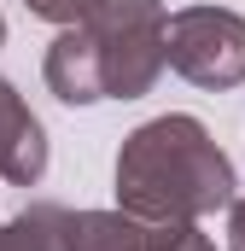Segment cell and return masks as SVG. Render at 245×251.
I'll list each match as a JSON object with an SVG mask.
<instances>
[{"label": "cell", "mask_w": 245, "mask_h": 251, "mask_svg": "<svg viewBox=\"0 0 245 251\" xmlns=\"http://www.w3.org/2000/svg\"><path fill=\"white\" fill-rule=\"evenodd\" d=\"M240 199L228 152L187 111L140 123L117 152V210L140 222H198Z\"/></svg>", "instance_id": "cell-1"}, {"label": "cell", "mask_w": 245, "mask_h": 251, "mask_svg": "<svg viewBox=\"0 0 245 251\" xmlns=\"http://www.w3.org/2000/svg\"><path fill=\"white\" fill-rule=\"evenodd\" d=\"M64 204H29L12 222H0V251H64Z\"/></svg>", "instance_id": "cell-7"}, {"label": "cell", "mask_w": 245, "mask_h": 251, "mask_svg": "<svg viewBox=\"0 0 245 251\" xmlns=\"http://www.w3.org/2000/svg\"><path fill=\"white\" fill-rule=\"evenodd\" d=\"M228 246H234V251H245V193L228 204Z\"/></svg>", "instance_id": "cell-10"}, {"label": "cell", "mask_w": 245, "mask_h": 251, "mask_svg": "<svg viewBox=\"0 0 245 251\" xmlns=\"http://www.w3.org/2000/svg\"><path fill=\"white\" fill-rule=\"evenodd\" d=\"M29 6V18H41V24H59V29H76V24H88L105 0H24Z\"/></svg>", "instance_id": "cell-8"}, {"label": "cell", "mask_w": 245, "mask_h": 251, "mask_svg": "<svg viewBox=\"0 0 245 251\" xmlns=\"http://www.w3.org/2000/svg\"><path fill=\"white\" fill-rule=\"evenodd\" d=\"M152 251H216L198 222H152Z\"/></svg>", "instance_id": "cell-9"}, {"label": "cell", "mask_w": 245, "mask_h": 251, "mask_svg": "<svg viewBox=\"0 0 245 251\" xmlns=\"http://www.w3.org/2000/svg\"><path fill=\"white\" fill-rule=\"evenodd\" d=\"M64 251H152V222L128 210H64Z\"/></svg>", "instance_id": "cell-6"}, {"label": "cell", "mask_w": 245, "mask_h": 251, "mask_svg": "<svg viewBox=\"0 0 245 251\" xmlns=\"http://www.w3.org/2000/svg\"><path fill=\"white\" fill-rule=\"evenodd\" d=\"M0 176L12 187H35L47 176V128L12 82H0Z\"/></svg>", "instance_id": "cell-4"}, {"label": "cell", "mask_w": 245, "mask_h": 251, "mask_svg": "<svg viewBox=\"0 0 245 251\" xmlns=\"http://www.w3.org/2000/svg\"><path fill=\"white\" fill-rule=\"evenodd\" d=\"M105 70V100H140L170 64V12L164 0H105L88 24Z\"/></svg>", "instance_id": "cell-2"}, {"label": "cell", "mask_w": 245, "mask_h": 251, "mask_svg": "<svg viewBox=\"0 0 245 251\" xmlns=\"http://www.w3.org/2000/svg\"><path fill=\"white\" fill-rule=\"evenodd\" d=\"M170 70L193 88H240L245 82V18L228 6L170 12Z\"/></svg>", "instance_id": "cell-3"}, {"label": "cell", "mask_w": 245, "mask_h": 251, "mask_svg": "<svg viewBox=\"0 0 245 251\" xmlns=\"http://www.w3.org/2000/svg\"><path fill=\"white\" fill-rule=\"evenodd\" d=\"M47 88L59 94L64 105H99L105 100V70H99V53H94V35L76 24L64 29L59 41L47 47V64H41Z\"/></svg>", "instance_id": "cell-5"}, {"label": "cell", "mask_w": 245, "mask_h": 251, "mask_svg": "<svg viewBox=\"0 0 245 251\" xmlns=\"http://www.w3.org/2000/svg\"><path fill=\"white\" fill-rule=\"evenodd\" d=\"M0 47H6V18H0Z\"/></svg>", "instance_id": "cell-11"}]
</instances>
